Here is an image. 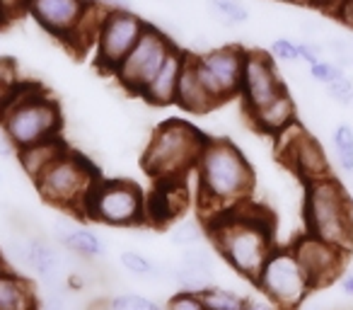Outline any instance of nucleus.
I'll list each match as a JSON object with an SVG mask.
<instances>
[{"label":"nucleus","instance_id":"obj_1","mask_svg":"<svg viewBox=\"0 0 353 310\" xmlns=\"http://www.w3.org/2000/svg\"><path fill=\"white\" fill-rule=\"evenodd\" d=\"M216 252L250 281H256L264 262L274 252V233L266 211H259L252 204H240L228 211H218L206 226Z\"/></svg>","mask_w":353,"mask_h":310},{"label":"nucleus","instance_id":"obj_2","mask_svg":"<svg viewBox=\"0 0 353 310\" xmlns=\"http://www.w3.org/2000/svg\"><path fill=\"white\" fill-rule=\"evenodd\" d=\"M199 199L211 209V216L228 211L250 199L254 189V170L245 153L228 138H211L196 163Z\"/></svg>","mask_w":353,"mask_h":310},{"label":"nucleus","instance_id":"obj_3","mask_svg":"<svg viewBox=\"0 0 353 310\" xmlns=\"http://www.w3.org/2000/svg\"><path fill=\"white\" fill-rule=\"evenodd\" d=\"M211 136L184 119H167L152 128L141 165L152 180H187L196 170Z\"/></svg>","mask_w":353,"mask_h":310},{"label":"nucleus","instance_id":"obj_4","mask_svg":"<svg viewBox=\"0 0 353 310\" xmlns=\"http://www.w3.org/2000/svg\"><path fill=\"white\" fill-rule=\"evenodd\" d=\"M0 122L15 148H25L59 136L63 128V114L54 95L41 90V85L20 80L8 107L0 112Z\"/></svg>","mask_w":353,"mask_h":310},{"label":"nucleus","instance_id":"obj_5","mask_svg":"<svg viewBox=\"0 0 353 310\" xmlns=\"http://www.w3.org/2000/svg\"><path fill=\"white\" fill-rule=\"evenodd\" d=\"M305 226L310 235L343 252L353 250V202L336 177L305 184Z\"/></svg>","mask_w":353,"mask_h":310},{"label":"nucleus","instance_id":"obj_6","mask_svg":"<svg viewBox=\"0 0 353 310\" xmlns=\"http://www.w3.org/2000/svg\"><path fill=\"white\" fill-rule=\"evenodd\" d=\"M99 180L97 168L88 155H80L70 148L63 153L49 170L34 180V187L46 204L61 209V211L83 213L90 189Z\"/></svg>","mask_w":353,"mask_h":310},{"label":"nucleus","instance_id":"obj_7","mask_svg":"<svg viewBox=\"0 0 353 310\" xmlns=\"http://www.w3.org/2000/svg\"><path fill=\"white\" fill-rule=\"evenodd\" d=\"M83 213L102 226L133 228L145 223V194L131 180L99 177L90 189Z\"/></svg>","mask_w":353,"mask_h":310},{"label":"nucleus","instance_id":"obj_8","mask_svg":"<svg viewBox=\"0 0 353 310\" xmlns=\"http://www.w3.org/2000/svg\"><path fill=\"white\" fill-rule=\"evenodd\" d=\"M254 284L266 298L283 310H295L305 300V296L314 291L293 247H274Z\"/></svg>","mask_w":353,"mask_h":310},{"label":"nucleus","instance_id":"obj_9","mask_svg":"<svg viewBox=\"0 0 353 310\" xmlns=\"http://www.w3.org/2000/svg\"><path fill=\"white\" fill-rule=\"evenodd\" d=\"M176 46V41L172 37H167L157 25H148L145 32L141 35V39L136 41L126 59L119 64V68L114 70L112 78L126 90L133 97H141V93L148 88L155 73L160 70V66L165 64L167 54Z\"/></svg>","mask_w":353,"mask_h":310},{"label":"nucleus","instance_id":"obj_10","mask_svg":"<svg viewBox=\"0 0 353 310\" xmlns=\"http://www.w3.org/2000/svg\"><path fill=\"white\" fill-rule=\"evenodd\" d=\"M150 25L143 20L138 12L128 10V8H109L104 22L99 27L97 41H94V64L102 73L114 75L128 51L136 46L145 27Z\"/></svg>","mask_w":353,"mask_h":310},{"label":"nucleus","instance_id":"obj_11","mask_svg":"<svg viewBox=\"0 0 353 310\" xmlns=\"http://www.w3.org/2000/svg\"><path fill=\"white\" fill-rule=\"evenodd\" d=\"M245 54L247 49L237 44L213 46V49H206L201 54H192L199 78L206 85L208 93L216 97L218 104L228 102L232 97H240Z\"/></svg>","mask_w":353,"mask_h":310},{"label":"nucleus","instance_id":"obj_12","mask_svg":"<svg viewBox=\"0 0 353 310\" xmlns=\"http://www.w3.org/2000/svg\"><path fill=\"white\" fill-rule=\"evenodd\" d=\"M285 88L281 78L276 61L269 51L250 49L245 54V68H242V83H240V97L245 104V112L264 107L266 102L281 95Z\"/></svg>","mask_w":353,"mask_h":310},{"label":"nucleus","instance_id":"obj_13","mask_svg":"<svg viewBox=\"0 0 353 310\" xmlns=\"http://www.w3.org/2000/svg\"><path fill=\"white\" fill-rule=\"evenodd\" d=\"M279 141V155L295 175L305 180V184L312 182V180L327 177L329 173V163L327 155H324L322 146L314 136H310L298 122L293 126H288L283 133L276 136Z\"/></svg>","mask_w":353,"mask_h":310},{"label":"nucleus","instance_id":"obj_14","mask_svg":"<svg viewBox=\"0 0 353 310\" xmlns=\"http://www.w3.org/2000/svg\"><path fill=\"white\" fill-rule=\"evenodd\" d=\"M293 252L300 264H303L312 289H324V286L332 284L339 276V271L343 269V260H346V252L343 250L310 235V233L300 235L293 242Z\"/></svg>","mask_w":353,"mask_h":310},{"label":"nucleus","instance_id":"obj_15","mask_svg":"<svg viewBox=\"0 0 353 310\" xmlns=\"http://www.w3.org/2000/svg\"><path fill=\"white\" fill-rule=\"evenodd\" d=\"M85 8H88L85 0H27V15L46 35H51L65 46L73 39Z\"/></svg>","mask_w":353,"mask_h":310},{"label":"nucleus","instance_id":"obj_16","mask_svg":"<svg viewBox=\"0 0 353 310\" xmlns=\"http://www.w3.org/2000/svg\"><path fill=\"white\" fill-rule=\"evenodd\" d=\"M187 206L184 180H155V189L145 197V223L155 228L172 226Z\"/></svg>","mask_w":353,"mask_h":310},{"label":"nucleus","instance_id":"obj_17","mask_svg":"<svg viewBox=\"0 0 353 310\" xmlns=\"http://www.w3.org/2000/svg\"><path fill=\"white\" fill-rule=\"evenodd\" d=\"M68 250L61 252L44 238H32V271L39 279L41 289L68 286V276L73 271L68 264Z\"/></svg>","mask_w":353,"mask_h":310},{"label":"nucleus","instance_id":"obj_18","mask_svg":"<svg viewBox=\"0 0 353 310\" xmlns=\"http://www.w3.org/2000/svg\"><path fill=\"white\" fill-rule=\"evenodd\" d=\"M174 104L182 112L196 114V117H206L213 109H218L221 104L216 102L211 93L206 90V85L201 83L196 73V66H194V56L187 51V61H184L182 75H179V88H176Z\"/></svg>","mask_w":353,"mask_h":310},{"label":"nucleus","instance_id":"obj_19","mask_svg":"<svg viewBox=\"0 0 353 310\" xmlns=\"http://www.w3.org/2000/svg\"><path fill=\"white\" fill-rule=\"evenodd\" d=\"M184 61H187V51H182L179 46L167 54L165 64L160 66V70L155 73V78L148 83V88L141 93V97L152 107H167L174 104L176 88H179V75H182Z\"/></svg>","mask_w":353,"mask_h":310},{"label":"nucleus","instance_id":"obj_20","mask_svg":"<svg viewBox=\"0 0 353 310\" xmlns=\"http://www.w3.org/2000/svg\"><path fill=\"white\" fill-rule=\"evenodd\" d=\"M247 117H250V124L254 126V131L276 138L279 133H283L285 128L298 122V107H295L293 95L288 90H283L271 102H266L264 107L247 112Z\"/></svg>","mask_w":353,"mask_h":310},{"label":"nucleus","instance_id":"obj_21","mask_svg":"<svg viewBox=\"0 0 353 310\" xmlns=\"http://www.w3.org/2000/svg\"><path fill=\"white\" fill-rule=\"evenodd\" d=\"M54 238L63 250H68L70 255L80 257V260H99L107 252L102 238L90 228L75 223L73 218H59L54 223Z\"/></svg>","mask_w":353,"mask_h":310},{"label":"nucleus","instance_id":"obj_22","mask_svg":"<svg viewBox=\"0 0 353 310\" xmlns=\"http://www.w3.org/2000/svg\"><path fill=\"white\" fill-rule=\"evenodd\" d=\"M70 146L63 141V136H51V138H44L39 143H32V146H25V148H17V165L22 168V173L34 182L44 170H49L56 160L68 153Z\"/></svg>","mask_w":353,"mask_h":310},{"label":"nucleus","instance_id":"obj_23","mask_svg":"<svg viewBox=\"0 0 353 310\" xmlns=\"http://www.w3.org/2000/svg\"><path fill=\"white\" fill-rule=\"evenodd\" d=\"M0 310H39L34 286L17 271L0 269Z\"/></svg>","mask_w":353,"mask_h":310},{"label":"nucleus","instance_id":"obj_24","mask_svg":"<svg viewBox=\"0 0 353 310\" xmlns=\"http://www.w3.org/2000/svg\"><path fill=\"white\" fill-rule=\"evenodd\" d=\"M119 264L123 267V271L141 281H160L165 276H170V267H162L157 262H152L150 257H145L138 250H121L119 252Z\"/></svg>","mask_w":353,"mask_h":310},{"label":"nucleus","instance_id":"obj_25","mask_svg":"<svg viewBox=\"0 0 353 310\" xmlns=\"http://www.w3.org/2000/svg\"><path fill=\"white\" fill-rule=\"evenodd\" d=\"M170 279L176 284L179 291H189V293H203L216 284V271L211 269H199V267L179 264L170 269Z\"/></svg>","mask_w":353,"mask_h":310},{"label":"nucleus","instance_id":"obj_26","mask_svg":"<svg viewBox=\"0 0 353 310\" xmlns=\"http://www.w3.org/2000/svg\"><path fill=\"white\" fill-rule=\"evenodd\" d=\"M332 148L336 155V165L346 175L353 173V126L351 124H339L332 131Z\"/></svg>","mask_w":353,"mask_h":310},{"label":"nucleus","instance_id":"obj_27","mask_svg":"<svg viewBox=\"0 0 353 310\" xmlns=\"http://www.w3.org/2000/svg\"><path fill=\"white\" fill-rule=\"evenodd\" d=\"M206 238V226H203L199 218H184V221H176L174 226L170 228V240L172 245L176 247H192L203 242Z\"/></svg>","mask_w":353,"mask_h":310},{"label":"nucleus","instance_id":"obj_28","mask_svg":"<svg viewBox=\"0 0 353 310\" xmlns=\"http://www.w3.org/2000/svg\"><path fill=\"white\" fill-rule=\"evenodd\" d=\"M201 298H203L206 310H245V303H247V298H242L237 291L223 289V286H216V284L203 291Z\"/></svg>","mask_w":353,"mask_h":310},{"label":"nucleus","instance_id":"obj_29","mask_svg":"<svg viewBox=\"0 0 353 310\" xmlns=\"http://www.w3.org/2000/svg\"><path fill=\"white\" fill-rule=\"evenodd\" d=\"M39 310H83V303L70 286H61V289H44Z\"/></svg>","mask_w":353,"mask_h":310},{"label":"nucleus","instance_id":"obj_30","mask_svg":"<svg viewBox=\"0 0 353 310\" xmlns=\"http://www.w3.org/2000/svg\"><path fill=\"white\" fill-rule=\"evenodd\" d=\"M208 8L230 27L250 22V8L242 0H208Z\"/></svg>","mask_w":353,"mask_h":310},{"label":"nucleus","instance_id":"obj_31","mask_svg":"<svg viewBox=\"0 0 353 310\" xmlns=\"http://www.w3.org/2000/svg\"><path fill=\"white\" fill-rule=\"evenodd\" d=\"M6 252L22 271H32V238L12 235L6 245Z\"/></svg>","mask_w":353,"mask_h":310},{"label":"nucleus","instance_id":"obj_32","mask_svg":"<svg viewBox=\"0 0 353 310\" xmlns=\"http://www.w3.org/2000/svg\"><path fill=\"white\" fill-rule=\"evenodd\" d=\"M109 310H167L141 293H121L109 300Z\"/></svg>","mask_w":353,"mask_h":310},{"label":"nucleus","instance_id":"obj_33","mask_svg":"<svg viewBox=\"0 0 353 310\" xmlns=\"http://www.w3.org/2000/svg\"><path fill=\"white\" fill-rule=\"evenodd\" d=\"M341 75H343V66L336 64V61L319 59L317 64L310 66V78H312L314 83L324 85V88H327L329 83H334L336 78H341Z\"/></svg>","mask_w":353,"mask_h":310},{"label":"nucleus","instance_id":"obj_34","mask_svg":"<svg viewBox=\"0 0 353 310\" xmlns=\"http://www.w3.org/2000/svg\"><path fill=\"white\" fill-rule=\"evenodd\" d=\"M17 83H20V78H17L12 61H0V112L8 107Z\"/></svg>","mask_w":353,"mask_h":310},{"label":"nucleus","instance_id":"obj_35","mask_svg":"<svg viewBox=\"0 0 353 310\" xmlns=\"http://www.w3.org/2000/svg\"><path fill=\"white\" fill-rule=\"evenodd\" d=\"M182 264H189V267H199V269H211L216 271V260H213V252L208 247H203L201 242L199 245H192V247H184L182 252Z\"/></svg>","mask_w":353,"mask_h":310},{"label":"nucleus","instance_id":"obj_36","mask_svg":"<svg viewBox=\"0 0 353 310\" xmlns=\"http://www.w3.org/2000/svg\"><path fill=\"white\" fill-rule=\"evenodd\" d=\"M269 54L274 56V61H281V64H298L300 61L298 41L288 39V37H279V39L271 41Z\"/></svg>","mask_w":353,"mask_h":310},{"label":"nucleus","instance_id":"obj_37","mask_svg":"<svg viewBox=\"0 0 353 310\" xmlns=\"http://www.w3.org/2000/svg\"><path fill=\"white\" fill-rule=\"evenodd\" d=\"M327 95L332 97V102L341 104V107H351L353 104V80L343 73L341 78H336L334 83L327 85Z\"/></svg>","mask_w":353,"mask_h":310},{"label":"nucleus","instance_id":"obj_38","mask_svg":"<svg viewBox=\"0 0 353 310\" xmlns=\"http://www.w3.org/2000/svg\"><path fill=\"white\" fill-rule=\"evenodd\" d=\"M167 310H206L203 305L201 293H189V291H176V293L170 296L165 305Z\"/></svg>","mask_w":353,"mask_h":310},{"label":"nucleus","instance_id":"obj_39","mask_svg":"<svg viewBox=\"0 0 353 310\" xmlns=\"http://www.w3.org/2000/svg\"><path fill=\"white\" fill-rule=\"evenodd\" d=\"M27 15V0H0V25Z\"/></svg>","mask_w":353,"mask_h":310},{"label":"nucleus","instance_id":"obj_40","mask_svg":"<svg viewBox=\"0 0 353 310\" xmlns=\"http://www.w3.org/2000/svg\"><path fill=\"white\" fill-rule=\"evenodd\" d=\"M298 54H300V61H305L307 66H312V64H317V61L322 59L324 46L317 44V41L305 39V41H298Z\"/></svg>","mask_w":353,"mask_h":310},{"label":"nucleus","instance_id":"obj_41","mask_svg":"<svg viewBox=\"0 0 353 310\" xmlns=\"http://www.w3.org/2000/svg\"><path fill=\"white\" fill-rule=\"evenodd\" d=\"M0 158H6V160L17 158V148H15V143L10 141V136H8L3 122H0Z\"/></svg>","mask_w":353,"mask_h":310},{"label":"nucleus","instance_id":"obj_42","mask_svg":"<svg viewBox=\"0 0 353 310\" xmlns=\"http://www.w3.org/2000/svg\"><path fill=\"white\" fill-rule=\"evenodd\" d=\"M334 15H336L339 22H343V25L353 30V0H341V6L336 8Z\"/></svg>","mask_w":353,"mask_h":310},{"label":"nucleus","instance_id":"obj_43","mask_svg":"<svg viewBox=\"0 0 353 310\" xmlns=\"http://www.w3.org/2000/svg\"><path fill=\"white\" fill-rule=\"evenodd\" d=\"M245 310H283V308H281V305H276L274 300H269L264 296V298H247Z\"/></svg>","mask_w":353,"mask_h":310},{"label":"nucleus","instance_id":"obj_44","mask_svg":"<svg viewBox=\"0 0 353 310\" xmlns=\"http://www.w3.org/2000/svg\"><path fill=\"white\" fill-rule=\"evenodd\" d=\"M300 3H305V6L310 8H317V10H324V12H336V8L341 6V0H300Z\"/></svg>","mask_w":353,"mask_h":310},{"label":"nucleus","instance_id":"obj_45","mask_svg":"<svg viewBox=\"0 0 353 310\" xmlns=\"http://www.w3.org/2000/svg\"><path fill=\"white\" fill-rule=\"evenodd\" d=\"M85 3H97V6L104 8H128L131 0H85Z\"/></svg>","mask_w":353,"mask_h":310},{"label":"nucleus","instance_id":"obj_46","mask_svg":"<svg viewBox=\"0 0 353 310\" xmlns=\"http://www.w3.org/2000/svg\"><path fill=\"white\" fill-rule=\"evenodd\" d=\"M0 27H3V25H0Z\"/></svg>","mask_w":353,"mask_h":310}]
</instances>
